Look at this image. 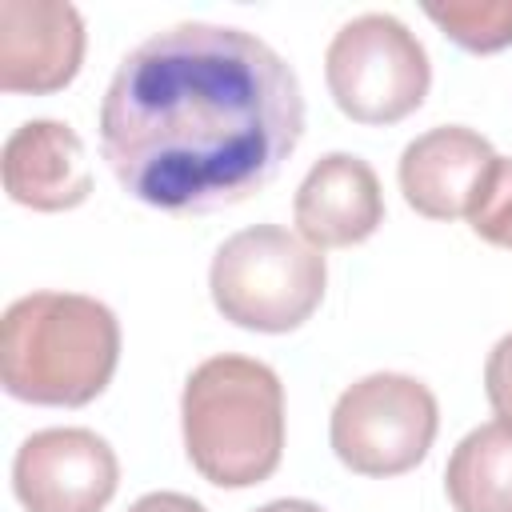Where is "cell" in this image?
I'll use <instances>...</instances> for the list:
<instances>
[{
	"mask_svg": "<svg viewBox=\"0 0 512 512\" xmlns=\"http://www.w3.org/2000/svg\"><path fill=\"white\" fill-rule=\"evenodd\" d=\"M304 136L296 68L256 32L184 20L140 40L100 100V156L160 212L232 208L276 180Z\"/></svg>",
	"mask_w": 512,
	"mask_h": 512,
	"instance_id": "1",
	"label": "cell"
},
{
	"mask_svg": "<svg viewBox=\"0 0 512 512\" xmlns=\"http://www.w3.org/2000/svg\"><path fill=\"white\" fill-rule=\"evenodd\" d=\"M120 364V320L84 292H28L0 320V380L12 400L80 408Z\"/></svg>",
	"mask_w": 512,
	"mask_h": 512,
	"instance_id": "2",
	"label": "cell"
},
{
	"mask_svg": "<svg viewBox=\"0 0 512 512\" xmlns=\"http://www.w3.org/2000/svg\"><path fill=\"white\" fill-rule=\"evenodd\" d=\"M180 428L192 468L216 488H252L284 456V384L256 356H208L180 392Z\"/></svg>",
	"mask_w": 512,
	"mask_h": 512,
	"instance_id": "3",
	"label": "cell"
},
{
	"mask_svg": "<svg viewBox=\"0 0 512 512\" xmlns=\"http://www.w3.org/2000/svg\"><path fill=\"white\" fill-rule=\"evenodd\" d=\"M328 264L320 248L280 224H256L228 236L208 268V292L224 320L248 332H292L324 300Z\"/></svg>",
	"mask_w": 512,
	"mask_h": 512,
	"instance_id": "4",
	"label": "cell"
},
{
	"mask_svg": "<svg viewBox=\"0 0 512 512\" xmlns=\"http://www.w3.org/2000/svg\"><path fill=\"white\" fill-rule=\"evenodd\" d=\"M324 80L348 120L396 124L424 104L432 64L404 20L392 12H364L332 36L324 52Z\"/></svg>",
	"mask_w": 512,
	"mask_h": 512,
	"instance_id": "5",
	"label": "cell"
},
{
	"mask_svg": "<svg viewBox=\"0 0 512 512\" xmlns=\"http://www.w3.org/2000/svg\"><path fill=\"white\" fill-rule=\"evenodd\" d=\"M440 428L436 396L404 372H372L348 384L332 408L328 440L336 460L356 476L412 472Z\"/></svg>",
	"mask_w": 512,
	"mask_h": 512,
	"instance_id": "6",
	"label": "cell"
},
{
	"mask_svg": "<svg viewBox=\"0 0 512 512\" xmlns=\"http://www.w3.org/2000/svg\"><path fill=\"white\" fill-rule=\"evenodd\" d=\"M120 484V460L92 428L32 432L12 460V492L24 512H104Z\"/></svg>",
	"mask_w": 512,
	"mask_h": 512,
	"instance_id": "7",
	"label": "cell"
},
{
	"mask_svg": "<svg viewBox=\"0 0 512 512\" xmlns=\"http://www.w3.org/2000/svg\"><path fill=\"white\" fill-rule=\"evenodd\" d=\"M84 16L64 0H0V88L60 92L84 64Z\"/></svg>",
	"mask_w": 512,
	"mask_h": 512,
	"instance_id": "8",
	"label": "cell"
},
{
	"mask_svg": "<svg viewBox=\"0 0 512 512\" xmlns=\"http://www.w3.org/2000/svg\"><path fill=\"white\" fill-rule=\"evenodd\" d=\"M292 220L300 240L312 248H352L364 244L384 224V192L380 176L368 160L352 152L320 156L296 188Z\"/></svg>",
	"mask_w": 512,
	"mask_h": 512,
	"instance_id": "9",
	"label": "cell"
},
{
	"mask_svg": "<svg viewBox=\"0 0 512 512\" xmlns=\"http://www.w3.org/2000/svg\"><path fill=\"white\" fill-rule=\"evenodd\" d=\"M0 176L8 200L32 212H68L92 192L84 140L64 120H24L12 128L0 152Z\"/></svg>",
	"mask_w": 512,
	"mask_h": 512,
	"instance_id": "10",
	"label": "cell"
},
{
	"mask_svg": "<svg viewBox=\"0 0 512 512\" xmlns=\"http://www.w3.org/2000/svg\"><path fill=\"white\" fill-rule=\"evenodd\" d=\"M492 164L496 152L480 132L464 124H440L420 132L400 152L396 180L408 208H416L428 220H456L468 216Z\"/></svg>",
	"mask_w": 512,
	"mask_h": 512,
	"instance_id": "11",
	"label": "cell"
},
{
	"mask_svg": "<svg viewBox=\"0 0 512 512\" xmlns=\"http://www.w3.org/2000/svg\"><path fill=\"white\" fill-rule=\"evenodd\" d=\"M444 492L456 512H512V428H472L448 456Z\"/></svg>",
	"mask_w": 512,
	"mask_h": 512,
	"instance_id": "12",
	"label": "cell"
},
{
	"mask_svg": "<svg viewBox=\"0 0 512 512\" xmlns=\"http://www.w3.org/2000/svg\"><path fill=\"white\" fill-rule=\"evenodd\" d=\"M424 16L464 52H500L512 44V0H444Z\"/></svg>",
	"mask_w": 512,
	"mask_h": 512,
	"instance_id": "13",
	"label": "cell"
},
{
	"mask_svg": "<svg viewBox=\"0 0 512 512\" xmlns=\"http://www.w3.org/2000/svg\"><path fill=\"white\" fill-rule=\"evenodd\" d=\"M468 224L480 240L496 248H512V156H496V164L488 168L468 208Z\"/></svg>",
	"mask_w": 512,
	"mask_h": 512,
	"instance_id": "14",
	"label": "cell"
},
{
	"mask_svg": "<svg viewBox=\"0 0 512 512\" xmlns=\"http://www.w3.org/2000/svg\"><path fill=\"white\" fill-rule=\"evenodd\" d=\"M484 396L500 424L512 428V332L500 336L484 360Z\"/></svg>",
	"mask_w": 512,
	"mask_h": 512,
	"instance_id": "15",
	"label": "cell"
},
{
	"mask_svg": "<svg viewBox=\"0 0 512 512\" xmlns=\"http://www.w3.org/2000/svg\"><path fill=\"white\" fill-rule=\"evenodd\" d=\"M128 512H204V504L184 492H148L136 504H128Z\"/></svg>",
	"mask_w": 512,
	"mask_h": 512,
	"instance_id": "16",
	"label": "cell"
},
{
	"mask_svg": "<svg viewBox=\"0 0 512 512\" xmlns=\"http://www.w3.org/2000/svg\"><path fill=\"white\" fill-rule=\"evenodd\" d=\"M256 512H324V508L312 504V500H272V504H264Z\"/></svg>",
	"mask_w": 512,
	"mask_h": 512,
	"instance_id": "17",
	"label": "cell"
}]
</instances>
